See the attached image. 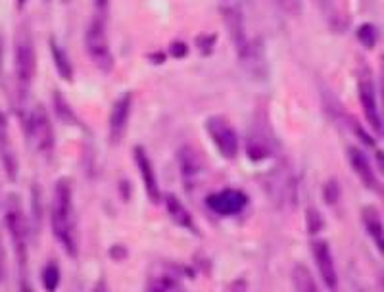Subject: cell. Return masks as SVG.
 I'll list each match as a JSON object with an SVG mask.
<instances>
[{
    "label": "cell",
    "instance_id": "1",
    "mask_svg": "<svg viewBox=\"0 0 384 292\" xmlns=\"http://www.w3.org/2000/svg\"><path fill=\"white\" fill-rule=\"evenodd\" d=\"M50 229L54 239L63 248L68 256L75 257L79 252L77 239V217L73 202V186L68 177H60L54 185L52 202H50Z\"/></svg>",
    "mask_w": 384,
    "mask_h": 292
},
{
    "label": "cell",
    "instance_id": "2",
    "mask_svg": "<svg viewBox=\"0 0 384 292\" xmlns=\"http://www.w3.org/2000/svg\"><path fill=\"white\" fill-rule=\"evenodd\" d=\"M37 75V50L33 31L27 21H21L14 35V79L18 100L26 104Z\"/></svg>",
    "mask_w": 384,
    "mask_h": 292
},
{
    "label": "cell",
    "instance_id": "3",
    "mask_svg": "<svg viewBox=\"0 0 384 292\" xmlns=\"http://www.w3.org/2000/svg\"><path fill=\"white\" fill-rule=\"evenodd\" d=\"M85 50L89 54L90 62L102 73H110L116 66V58L112 54L110 39H108L106 19L94 16L90 19L85 31Z\"/></svg>",
    "mask_w": 384,
    "mask_h": 292
},
{
    "label": "cell",
    "instance_id": "4",
    "mask_svg": "<svg viewBox=\"0 0 384 292\" xmlns=\"http://www.w3.org/2000/svg\"><path fill=\"white\" fill-rule=\"evenodd\" d=\"M205 133L217 154L225 159H236L241 152V137L232 124L223 115H212L205 119Z\"/></svg>",
    "mask_w": 384,
    "mask_h": 292
},
{
    "label": "cell",
    "instance_id": "5",
    "mask_svg": "<svg viewBox=\"0 0 384 292\" xmlns=\"http://www.w3.org/2000/svg\"><path fill=\"white\" fill-rule=\"evenodd\" d=\"M27 137L33 141L39 154L50 156L56 146V135H54L52 117L46 110L45 104H35L31 114L27 115Z\"/></svg>",
    "mask_w": 384,
    "mask_h": 292
},
{
    "label": "cell",
    "instance_id": "6",
    "mask_svg": "<svg viewBox=\"0 0 384 292\" xmlns=\"http://www.w3.org/2000/svg\"><path fill=\"white\" fill-rule=\"evenodd\" d=\"M358 98L371 131L376 135H383L384 125L381 108H378V100H376L375 77H373V73H371V70L367 66H363L358 73Z\"/></svg>",
    "mask_w": 384,
    "mask_h": 292
},
{
    "label": "cell",
    "instance_id": "7",
    "mask_svg": "<svg viewBox=\"0 0 384 292\" xmlns=\"http://www.w3.org/2000/svg\"><path fill=\"white\" fill-rule=\"evenodd\" d=\"M204 202L205 208L210 212H214L215 215L234 217V215H239L248 208L250 198L241 188H223V191H215L212 195L205 196Z\"/></svg>",
    "mask_w": 384,
    "mask_h": 292
},
{
    "label": "cell",
    "instance_id": "8",
    "mask_svg": "<svg viewBox=\"0 0 384 292\" xmlns=\"http://www.w3.org/2000/svg\"><path fill=\"white\" fill-rule=\"evenodd\" d=\"M221 18H223L227 35L231 39L232 48H234V52L239 56V60H242L248 54L252 45V41L248 39V31H246L244 14H242L241 8L227 4V6L221 8Z\"/></svg>",
    "mask_w": 384,
    "mask_h": 292
},
{
    "label": "cell",
    "instance_id": "9",
    "mask_svg": "<svg viewBox=\"0 0 384 292\" xmlns=\"http://www.w3.org/2000/svg\"><path fill=\"white\" fill-rule=\"evenodd\" d=\"M131 112H133V93L125 90L114 100L110 117H108V137L112 144H119L125 139L127 127L131 121Z\"/></svg>",
    "mask_w": 384,
    "mask_h": 292
},
{
    "label": "cell",
    "instance_id": "10",
    "mask_svg": "<svg viewBox=\"0 0 384 292\" xmlns=\"http://www.w3.org/2000/svg\"><path fill=\"white\" fill-rule=\"evenodd\" d=\"M312 256L315 267H317V273L321 277V283L331 292H336V289H338V271H336V264H334V256H332L329 242L325 239H313Z\"/></svg>",
    "mask_w": 384,
    "mask_h": 292
},
{
    "label": "cell",
    "instance_id": "11",
    "mask_svg": "<svg viewBox=\"0 0 384 292\" xmlns=\"http://www.w3.org/2000/svg\"><path fill=\"white\" fill-rule=\"evenodd\" d=\"M177 166H179L183 185L188 193H192L202 181V173H204V159L200 156V152L190 144H183L177 152Z\"/></svg>",
    "mask_w": 384,
    "mask_h": 292
},
{
    "label": "cell",
    "instance_id": "12",
    "mask_svg": "<svg viewBox=\"0 0 384 292\" xmlns=\"http://www.w3.org/2000/svg\"><path fill=\"white\" fill-rule=\"evenodd\" d=\"M133 158L134 164H137V169H139V175H141V181H143L144 193L148 196V200L152 204H161L163 202V195H161V186L160 181H158V175H156V169H154V164L148 152L144 146L137 144L133 150Z\"/></svg>",
    "mask_w": 384,
    "mask_h": 292
},
{
    "label": "cell",
    "instance_id": "13",
    "mask_svg": "<svg viewBox=\"0 0 384 292\" xmlns=\"http://www.w3.org/2000/svg\"><path fill=\"white\" fill-rule=\"evenodd\" d=\"M0 164L10 181H16L19 173V162L18 154L12 146V139H10V124L8 115L0 112Z\"/></svg>",
    "mask_w": 384,
    "mask_h": 292
},
{
    "label": "cell",
    "instance_id": "14",
    "mask_svg": "<svg viewBox=\"0 0 384 292\" xmlns=\"http://www.w3.org/2000/svg\"><path fill=\"white\" fill-rule=\"evenodd\" d=\"M163 208H165V212H168V215L171 217V222L175 223L177 227L198 235L196 222H194L192 213L188 212V208L183 204V200H181L179 196L171 195V193L163 195Z\"/></svg>",
    "mask_w": 384,
    "mask_h": 292
},
{
    "label": "cell",
    "instance_id": "15",
    "mask_svg": "<svg viewBox=\"0 0 384 292\" xmlns=\"http://www.w3.org/2000/svg\"><path fill=\"white\" fill-rule=\"evenodd\" d=\"M348 162L352 171L358 175V179L371 191H376L378 188V181L375 177V171H373V166L367 158V154L359 146H350L348 148Z\"/></svg>",
    "mask_w": 384,
    "mask_h": 292
},
{
    "label": "cell",
    "instance_id": "16",
    "mask_svg": "<svg viewBox=\"0 0 384 292\" xmlns=\"http://www.w3.org/2000/svg\"><path fill=\"white\" fill-rule=\"evenodd\" d=\"M361 222L373 244L381 250V254H384V223L375 206H365L361 210Z\"/></svg>",
    "mask_w": 384,
    "mask_h": 292
},
{
    "label": "cell",
    "instance_id": "17",
    "mask_svg": "<svg viewBox=\"0 0 384 292\" xmlns=\"http://www.w3.org/2000/svg\"><path fill=\"white\" fill-rule=\"evenodd\" d=\"M48 48H50V58H52L54 68H56V73L60 75V79L72 83L75 77V70H73L70 54L65 52V48L54 37H50V41H48Z\"/></svg>",
    "mask_w": 384,
    "mask_h": 292
},
{
    "label": "cell",
    "instance_id": "18",
    "mask_svg": "<svg viewBox=\"0 0 384 292\" xmlns=\"http://www.w3.org/2000/svg\"><path fill=\"white\" fill-rule=\"evenodd\" d=\"M292 286H294V292H319L312 269H307L304 264H296L292 269Z\"/></svg>",
    "mask_w": 384,
    "mask_h": 292
},
{
    "label": "cell",
    "instance_id": "19",
    "mask_svg": "<svg viewBox=\"0 0 384 292\" xmlns=\"http://www.w3.org/2000/svg\"><path fill=\"white\" fill-rule=\"evenodd\" d=\"M246 154L252 162H263L265 158L271 156V146H269V141L259 135L258 131H252L248 135V141H246Z\"/></svg>",
    "mask_w": 384,
    "mask_h": 292
},
{
    "label": "cell",
    "instance_id": "20",
    "mask_svg": "<svg viewBox=\"0 0 384 292\" xmlns=\"http://www.w3.org/2000/svg\"><path fill=\"white\" fill-rule=\"evenodd\" d=\"M52 104H54V114L56 117L68 125H79V117L75 114V110L70 106V102L65 100L60 90H54L52 93Z\"/></svg>",
    "mask_w": 384,
    "mask_h": 292
},
{
    "label": "cell",
    "instance_id": "21",
    "mask_svg": "<svg viewBox=\"0 0 384 292\" xmlns=\"http://www.w3.org/2000/svg\"><path fill=\"white\" fill-rule=\"evenodd\" d=\"M41 283H43V289L46 292H56L60 289V283H62V269H60V264L56 260H50L46 262V266L43 267L41 271Z\"/></svg>",
    "mask_w": 384,
    "mask_h": 292
},
{
    "label": "cell",
    "instance_id": "22",
    "mask_svg": "<svg viewBox=\"0 0 384 292\" xmlns=\"http://www.w3.org/2000/svg\"><path fill=\"white\" fill-rule=\"evenodd\" d=\"M31 227H33V233L41 231V225H43V188L41 185L33 183L31 185Z\"/></svg>",
    "mask_w": 384,
    "mask_h": 292
},
{
    "label": "cell",
    "instance_id": "23",
    "mask_svg": "<svg viewBox=\"0 0 384 292\" xmlns=\"http://www.w3.org/2000/svg\"><path fill=\"white\" fill-rule=\"evenodd\" d=\"M356 37H358V43L367 50H373L378 43V31L373 23H361L356 31Z\"/></svg>",
    "mask_w": 384,
    "mask_h": 292
},
{
    "label": "cell",
    "instance_id": "24",
    "mask_svg": "<svg viewBox=\"0 0 384 292\" xmlns=\"http://www.w3.org/2000/svg\"><path fill=\"white\" fill-rule=\"evenodd\" d=\"M305 227H307V235L313 237V239H317L319 233L323 231V227H325V217H323V213L319 212L317 208H313V206H310L307 212H305Z\"/></svg>",
    "mask_w": 384,
    "mask_h": 292
},
{
    "label": "cell",
    "instance_id": "25",
    "mask_svg": "<svg viewBox=\"0 0 384 292\" xmlns=\"http://www.w3.org/2000/svg\"><path fill=\"white\" fill-rule=\"evenodd\" d=\"M194 45H196L198 52L202 56H212L217 45V33H200L194 39Z\"/></svg>",
    "mask_w": 384,
    "mask_h": 292
},
{
    "label": "cell",
    "instance_id": "26",
    "mask_svg": "<svg viewBox=\"0 0 384 292\" xmlns=\"http://www.w3.org/2000/svg\"><path fill=\"white\" fill-rule=\"evenodd\" d=\"M319 6H321V12L325 14V18H327V21H329V26L332 27V29H336V31H340L342 29V18H340L338 10L334 8V4H332L331 0H319Z\"/></svg>",
    "mask_w": 384,
    "mask_h": 292
},
{
    "label": "cell",
    "instance_id": "27",
    "mask_svg": "<svg viewBox=\"0 0 384 292\" xmlns=\"http://www.w3.org/2000/svg\"><path fill=\"white\" fill-rule=\"evenodd\" d=\"M340 196H342V191H340V185L336 179L332 177L329 179L325 186H323V198H325V204H329V206H336L340 200Z\"/></svg>",
    "mask_w": 384,
    "mask_h": 292
},
{
    "label": "cell",
    "instance_id": "28",
    "mask_svg": "<svg viewBox=\"0 0 384 292\" xmlns=\"http://www.w3.org/2000/svg\"><path fill=\"white\" fill-rule=\"evenodd\" d=\"M350 125H352V131H354V135H356L359 141H361V144H365V146H375V139H373V137L367 133L365 129L359 125L358 119H354V117H352V119H350Z\"/></svg>",
    "mask_w": 384,
    "mask_h": 292
},
{
    "label": "cell",
    "instance_id": "29",
    "mask_svg": "<svg viewBox=\"0 0 384 292\" xmlns=\"http://www.w3.org/2000/svg\"><path fill=\"white\" fill-rule=\"evenodd\" d=\"M188 52H190V48H188L187 43H185V41H181V39L173 41V43L170 45V48H168V56H171V58H177V60L187 58Z\"/></svg>",
    "mask_w": 384,
    "mask_h": 292
},
{
    "label": "cell",
    "instance_id": "30",
    "mask_svg": "<svg viewBox=\"0 0 384 292\" xmlns=\"http://www.w3.org/2000/svg\"><path fill=\"white\" fill-rule=\"evenodd\" d=\"M279 4H281V8L285 10L286 14H300L302 12V2L300 0H277Z\"/></svg>",
    "mask_w": 384,
    "mask_h": 292
},
{
    "label": "cell",
    "instance_id": "31",
    "mask_svg": "<svg viewBox=\"0 0 384 292\" xmlns=\"http://www.w3.org/2000/svg\"><path fill=\"white\" fill-rule=\"evenodd\" d=\"M225 292H248V283H246V279L236 277V279H232L231 283L227 284Z\"/></svg>",
    "mask_w": 384,
    "mask_h": 292
},
{
    "label": "cell",
    "instance_id": "32",
    "mask_svg": "<svg viewBox=\"0 0 384 292\" xmlns=\"http://www.w3.org/2000/svg\"><path fill=\"white\" fill-rule=\"evenodd\" d=\"M92 4H94V10H97V16H100V18L106 19L108 10H110V4H112V0H92Z\"/></svg>",
    "mask_w": 384,
    "mask_h": 292
},
{
    "label": "cell",
    "instance_id": "33",
    "mask_svg": "<svg viewBox=\"0 0 384 292\" xmlns=\"http://www.w3.org/2000/svg\"><path fill=\"white\" fill-rule=\"evenodd\" d=\"M381 106H383V125H384V56H383V64H381Z\"/></svg>",
    "mask_w": 384,
    "mask_h": 292
},
{
    "label": "cell",
    "instance_id": "34",
    "mask_svg": "<svg viewBox=\"0 0 384 292\" xmlns=\"http://www.w3.org/2000/svg\"><path fill=\"white\" fill-rule=\"evenodd\" d=\"M148 58H150V60H152V62L158 66V64L165 62L168 54H165V52H152V54H148Z\"/></svg>",
    "mask_w": 384,
    "mask_h": 292
},
{
    "label": "cell",
    "instance_id": "35",
    "mask_svg": "<svg viewBox=\"0 0 384 292\" xmlns=\"http://www.w3.org/2000/svg\"><path fill=\"white\" fill-rule=\"evenodd\" d=\"M375 159H376V168L378 171L384 175V152L383 150H376L375 152Z\"/></svg>",
    "mask_w": 384,
    "mask_h": 292
},
{
    "label": "cell",
    "instance_id": "36",
    "mask_svg": "<svg viewBox=\"0 0 384 292\" xmlns=\"http://www.w3.org/2000/svg\"><path fill=\"white\" fill-rule=\"evenodd\" d=\"M4 277H6V264H4V250L0 246V283L4 281Z\"/></svg>",
    "mask_w": 384,
    "mask_h": 292
},
{
    "label": "cell",
    "instance_id": "37",
    "mask_svg": "<svg viewBox=\"0 0 384 292\" xmlns=\"http://www.w3.org/2000/svg\"><path fill=\"white\" fill-rule=\"evenodd\" d=\"M90 292H108V284L104 279H99L97 283H94V286H92V291Z\"/></svg>",
    "mask_w": 384,
    "mask_h": 292
},
{
    "label": "cell",
    "instance_id": "38",
    "mask_svg": "<svg viewBox=\"0 0 384 292\" xmlns=\"http://www.w3.org/2000/svg\"><path fill=\"white\" fill-rule=\"evenodd\" d=\"M16 4H18V10H23V6L27 4V0H16Z\"/></svg>",
    "mask_w": 384,
    "mask_h": 292
},
{
    "label": "cell",
    "instance_id": "39",
    "mask_svg": "<svg viewBox=\"0 0 384 292\" xmlns=\"http://www.w3.org/2000/svg\"><path fill=\"white\" fill-rule=\"evenodd\" d=\"M381 292H384V277H383V286H381Z\"/></svg>",
    "mask_w": 384,
    "mask_h": 292
},
{
    "label": "cell",
    "instance_id": "40",
    "mask_svg": "<svg viewBox=\"0 0 384 292\" xmlns=\"http://www.w3.org/2000/svg\"><path fill=\"white\" fill-rule=\"evenodd\" d=\"M221 2H231V0H221Z\"/></svg>",
    "mask_w": 384,
    "mask_h": 292
},
{
    "label": "cell",
    "instance_id": "41",
    "mask_svg": "<svg viewBox=\"0 0 384 292\" xmlns=\"http://www.w3.org/2000/svg\"><path fill=\"white\" fill-rule=\"evenodd\" d=\"M45 2H48V0H45Z\"/></svg>",
    "mask_w": 384,
    "mask_h": 292
},
{
    "label": "cell",
    "instance_id": "42",
    "mask_svg": "<svg viewBox=\"0 0 384 292\" xmlns=\"http://www.w3.org/2000/svg\"><path fill=\"white\" fill-rule=\"evenodd\" d=\"M150 292H154V291H150Z\"/></svg>",
    "mask_w": 384,
    "mask_h": 292
}]
</instances>
